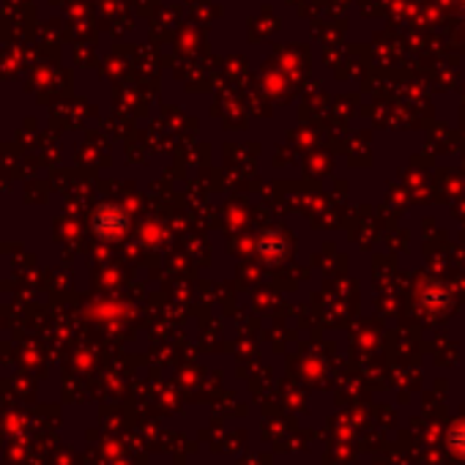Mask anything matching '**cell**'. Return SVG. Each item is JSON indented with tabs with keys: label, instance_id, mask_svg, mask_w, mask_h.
Returning a JSON list of instances; mask_svg holds the SVG:
<instances>
[{
	"label": "cell",
	"instance_id": "1",
	"mask_svg": "<svg viewBox=\"0 0 465 465\" xmlns=\"http://www.w3.org/2000/svg\"><path fill=\"white\" fill-rule=\"evenodd\" d=\"M449 440H451V446H454V449H460V451H465V424H460V427H454V432L449 435Z\"/></svg>",
	"mask_w": 465,
	"mask_h": 465
}]
</instances>
